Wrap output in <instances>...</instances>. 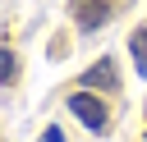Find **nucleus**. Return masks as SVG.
I'll return each instance as SVG.
<instances>
[{
	"instance_id": "f257e3e1",
	"label": "nucleus",
	"mask_w": 147,
	"mask_h": 142,
	"mask_svg": "<svg viewBox=\"0 0 147 142\" xmlns=\"http://www.w3.org/2000/svg\"><path fill=\"white\" fill-rule=\"evenodd\" d=\"M69 9H74L78 32H96V27H106V23L115 18L119 0H69Z\"/></svg>"
},
{
	"instance_id": "f03ea898",
	"label": "nucleus",
	"mask_w": 147,
	"mask_h": 142,
	"mask_svg": "<svg viewBox=\"0 0 147 142\" xmlns=\"http://www.w3.org/2000/svg\"><path fill=\"white\" fill-rule=\"evenodd\" d=\"M69 110H74L92 133H101L106 119H110V115H106V101H96V96H87V92H74V96H69Z\"/></svg>"
},
{
	"instance_id": "7ed1b4c3",
	"label": "nucleus",
	"mask_w": 147,
	"mask_h": 142,
	"mask_svg": "<svg viewBox=\"0 0 147 142\" xmlns=\"http://www.w3.org/2000/svg\"><path fill=\"white\" fill-rule=\"evenodd\" d=\"M83 87H106V92H110V87H115V60H110V55L96 60V64L83 73Z\"/></svg>"
},
{
	"instance_id": "20e7f679",
	"label": "nucleus",
	"mask_w": 147,
	"mask_h": 142,
	"mask_svg": "<svg viewBox=\"0 0 147 142\" xmlns=\"http://www.w3.org/2000/svg\"><path fill=\"white\" fill-rule=\"evenodd\" d=\"M129 50H133V64H138V73L147 78V27H138V32L129 37Z\"/></svg>"
},
{
	"instance_id": "39448f33",
	"label": "nucleus",
	"mask_w": 147,
	"mask_h": 142,
	"mask_svg": "<svg viewBox=\"0 0 147 142\" xmlns=\"http://www.w3.org/2000/svg\"><path fill=\"white\" fill-rule=\"evenodd\" d=\"M14 73H18V69H14V55L0 46V82H14Z\"/></svg>"
},
{
	"instance_id": "423d86ee",
	"label": "nucleus",
	"mask_w": 147,
	"mask_h": 142,
	"mask_svg": "<svg viewBox=\"0 0 147 142\" xmlns=\"http://www.w3.org/2000/svg\"><path fill=\"white\" fill-rule=\"evenodd\" d=\"M41 142H64V133H60V128H46V133H41Z\"/></svg>"
}]
</instances>
